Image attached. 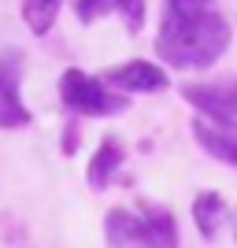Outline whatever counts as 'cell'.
I'll use <instances>...</instances> for the list:
<instances>
[{
	"mask_svg": "<svg viewBox=\"0 0 237 248\" xmlns=\"http://www.w3.org/2000/svg\"><path fill=\"white\" fill-rule=\"evenodd\" d=\"M230 37L234 30L215 0H163L156 56L178 71H204L226 56Z\"/></svg>",
	"mask_w": 237,
	"mask_h": 248,
	"instance_id": "cell-1",
	"label": "cell"
},
{
	"mask_svg": "<svg viewBox=\"0 0 237 248\" xmlns=\"http://www.w3.org/2000/svg\"><path fill=\"white\" fill-rule=\"evenodd\" d=\"M104 241L108 248H178V222L159 204L111 207L104 215Z\"/></svg>",
	"mask_w": 237,
	"mask_h": 248,
	"instance_id": "cell-2",
	"label": "cell"
},
{
	"mask_svg": "<svg viewBox=\"0 0 237 248\" xmlns=\"http://www.w3.org/2000/svg\"><path fill=\"white\" fill-rule=\"evenodd\" d=\"M60 100L71 108L74 115H89V119H104V115H123L130 104L119 96L104 78H89L78 67H67L60 74Z\"/></svg>",
	"mask_w": 237,
	"mask_h": 248,
	"instance_id": "cell-3",
	"label": "cell"
},
{
	"mask_svg": "<svg viewBox=\"0 0 237 248\" xmlns=\"http://www.w3.org/2000/svg\"><path fill=\"white\" fill-rule=\"evenodd\" d=\"M30 123V108L22 104V52H0V130H19Z\"/></svg>",
	"mask_w": 237,
	"mask_h": 248,
	"instance_id": "cell-4",
	"label": "cell"
},
{
	"mask_svg": "<svg viewBox=\"0 0 237 248\" xmlns=\"http://www.w3.org/2000/svg\"><path fill=\"white\" fill-rule=\"evenodd\" d=\"M189 104L200 115H207L219 126H237V78H219V82H196L182 89Z\"/></svg>",
	"mask_w": 237,
	"mask_h": 248,
	"instance_id": "cell-5",
	"label": "cell"
},
{
	"mask_svg": "<svg viewBox=\"0 0 237 248\" xmlns=\"http://www.w3.org/2000/svg\"><path fill=\"white\" fill-rule=\"evenodd\" d=\"M104 82L111 89H123V93H163L171 78H167L163 67H156L148 60H130L123 67H111L104 74Z\"/></svg>",
	"mask_w": 237,
	"mask_h": 248,
	"instance_id": "cell-6",
	"label": "cell"
},
{
	"mask_svg": "<svg viewBox=\"0 0 237 248\" xmlns=\"http://www.w3.org/2000/svg\"><path fill=\"white\" fill-rule=\"evenodd\" d=\"M193 134H196V145L204 148L211 159H219V163L237 170V130L234 126H219L211 119H196Z\"/></svg>",
	"mask_w": 237,
	"mask_h": 248,
	"instance_id": "cell-7",
	"label": "cell"
},
{
	"mask_svg": "<svg viewBox=\"0 0 237 248\" xmlns=\"http://www.w3.org/2000/svg\"><path fill=\"white\" fill-rule=\"evenodd\" d=\"M123 145H119V137H104L100 145H96V152L89 155V167H85V182L93 189H108L111 186V178L119 174V167H123Z\"/></svg>",
	"mask_w": 237,
	"mask_h": 248,
	"instance_id": "cell-8",
	"label": "cell"
},
{
	"mask_svg": "<svg viewBox=\"0 0 237 248\" xmlns=\"http://www.w3.org/2000/svg\"><path fill=\"white\" fill-rule=\"evenodd\" d=\"M74 11H78L82 22H93V19H100V15L119 11L134 33L144 26V0H74Z\"/></svg>",
	"mask_w": 237,
	"mask_h": 248,
	"instance_id": "cell-9",
	"label": "cell"
},
{
	"mask_svg": "<svg viewBox=\"0 0 237 248\" xmlns=\"http://www.w3.org/2000/svg\"><path fill=\"white\" fill-rule=\"evenodd\" d=\"M222 215H226V204H222V197L219 193H196L193 200V222L196 230H200V237L204 241H215L219 237V226H222Z\"/></svg>",
	"mask_w": 237,
	"mask_h": 248,
	"instance_id": "cell-10",
	"label": "cell"
},
{
	"mask_svg": "<svg viewBox=\"0 0 237 248\" xmlns=\"http://www.w3.org/2000/svg\"><path fill=\"white\" fill-rule=\"evenodd\" d=\"M60 4L63 0H22V22L30 26V33H48L56 15H60Z\"/></svg>",
	"mask_w": 237,
	"mask_h": 248,
	"instance_id": "cell-11",
	"label": "cell"
},
{
	"mask_svg": "<svg viewBox=\"0 0 237 248\" xmlns=\"http://www.w3.org/2000/svg\"><path fill=\"white\" fill-rule=\"evenodd\" d=\"M230 218H234V241H237V207H234V215H230Z\"/></svg>",
	"mask_w": 237,
	"mask_h": 248,
	"instance_id": "cell-12",
	"label": "cell"
}]
</instances>
